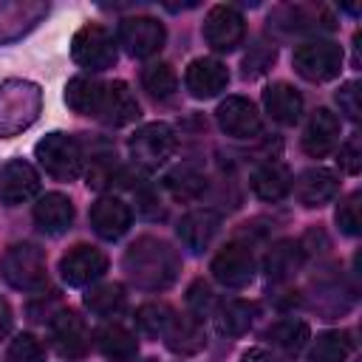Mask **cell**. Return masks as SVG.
Returning <instances> with one entry per match:
<instances>
[{
  "mask_svg": "<svg viewBox=\"0 0 362 362\" xmlns=\"http://www.w3.org/2000/svg\"><path fill=\"white\" fill-rule=\"evenodd\" d=\"M124 272L139 288L158 291L178 277L181 260L175 249H170V243L153 235H144L136 243H130V249L124 252Z\"/></svg>",
  "mask_w": 362,
  "mask_h": 362,
  "instance_id": "1",
  "label": "cell"
},
{
  "mask_svg": "<svg viewBox=\"0 0 362 362\" xmlns=\"http://www.w3.org/2000/svg\"><path fill=\"white\" fill-rule=\"evenodd\" d=\"M42 107V93L34 82L8 79L0 88V136L25 130Z\"/></svg>",
  "mask_w": 362,
  "mask_h": 362,
  "instance_id": "2",
  "label": "cell"
},
{
  "mask_svg": "<svg viewBox=\"0 0 362 362\" xmlns=\"http://www.w3.org/2000/svg\"><path fill=\"white\" fill-rule=\"evenodd\" d=\"M342 45L331 40H305L294 48L291 65L308 82H328L342 71Z\"/></svg>",
  "mask_w": 362,
  "mask_h": 362,
  "instance_id": "3",
  "label": "cell"
},
{
  "mask_svg": "<svg viewBox=\"0 0 362 362\" xmlns=\"http://www.w3.org/2000/svg\"><path fill=\"white\" fill-rule=\"evenodd\" d=\"M34 156L42 164V170L57 181H74L82 173V147L68 133H48L37 141Z\"/></svg>",
  "mask_w": 362,
  "mask_h": 362,
  "instance_id": "4",
  "label": "cell"
},
{
  "mask_svg": "<svg viewBox=\"0 0 362 362\" xmlns=\"http://www.w3.org/2000/svg\"><path fill=\"white\" fill-rule=\"evenodd\" d=\"M3 277L8 286L23 288V291H37L45 286L48 272H45V255L34 243H14L3 255Z\"/></svg>",
  "mask_w": 362,
  "mask_h": 362,
  "instance_id": "5",
  "label": "cell"
},
{
  "mask_svg": "<svg viewBox=\"0 0 362 362\" xmlns=\"http://www.w3.org/2000/svg\"><path fill=\"white\" fill-rule=\"evenodd\" d=\"M173 153H175V133L164 122H150V124L139 127L130 139V158L141 170L161 167Z\"/></svg>",
  "mask_w": 362,
  "mask_h": 362,
  "instance_id": "6",
  "label": "cell"
},
{
  "mask_svg": "<svg viewBox=\"0 0 362 362\" xmlns=\"http://www.w3.org/2000/svg\"><path fill=\"white\" fill-rule=\"evenodd\" d=\"M71 57L88 71H105L116 62V42L102 25H82L71 40Z\"/></svg>",
  "mask_w": 362,
  "mask_h": 362,
  "instance_id": "7",
  "label": "cell"
},
{
  "mask_svg": "<svg viewBox=\"0 0 362 362\" xmlns=\"http://www.w3.org/2000/svg\"><path fill=\"white\" fill-rule=\"evenodd\" d=\"M164 40L167 31L156 17H124L119 23V45L136 59L158 54L164 48Z\"/></svg>",
  "mask_w": 362,
  "mask_h": 362,
  "instance_id": "8",
  "label": "cell"
},
{
  "mask_svg": "<svg viewBox=\"0 0 362 362\" xmlns=\"http://www.w3.org/2000/svg\"><path fill=\"white\" fill-rule=\"evenodd\" d=\"M105 272H107V257H105V252L96 249V246H88V243L71 246V249L62 255V260H59V274H62V280H65L68 286H76V288L96 283Z\"/></svg>",
  "mask_w": 362,
  "mask_h": 362,
  "instance_id": "9",
  "label": "cell"
},
{
  "mask_svg": "<svg viewBox=\"0 0 362 362\" xmlns=\"http://www.w3.org/2000/svg\"><path fill=\"white\" fill-rule=\"evenodd\" d=\"M246 37L243 14L235 6H212L204 20V40L212 51H235Z\"/></svg>",
  "mask_w": 362,
  "mask_h": 362,
  "instance_id": "10",
  "label": "cell"
},
{
  "mask_svg": "<svg viewBox=\"0 0 362 362\" xmlns=\"http://www.w3.org/2000/svg\"><path fill=\"white\" fill-rule=\"evenodd\" d=\"M48 328H51V342H54V351L62 356V359H82L88 354V345H90V334L82 322V317L76 311H68V308H59L51 320H48Z\"/></svg>",
  "mask_w": 362,
  "mask_h": 362,
  "instance_id": "11",
  "label": "cell"
},
{
  "mask_svg": "<svg viewBox=\"0 0 362 362\" xmlns=\"http://www.w3.org/2000/svg\"><path fill=\"white\" fill-rule=\"evenodd\" d=\"M212 277L226 288H243L255 277L252 249L243 243H229L212 257Z\"/></svg>",
  "mask_w": 362,
  "mask_h": 362,
  "instance_id": "12",
  "label": "cell"
},
{
  "mask_svg": "<svg viewBox=\"0 0 362 362\" xmlns=\"http://www.w3.org/2000/svg\"><path fill=\"white\" fill-rule=\"evenodd\" d=\"M215 119H218V127L232 139H252L263 127L257 107L243 96H226L218 105Z\"/></svg>",
  "mask_w": 362,
  "mask_h": 362,
  "instance_id": "13",
  "label": "cell"
},
{
  "mask_svg": "<svg viewBox=\"0 0 362 362\" xmlns=\"http://www.w3.org/2000/svg\"><path fill=\"white\" fill-rule=\"evenodd\" d=\"M184 85L187 90L195 96V99H212L218 96L221 90H226L229 85V71L221 59H212V57H198L187 65V74H184Z\"/></svg>",
  "mask_w": 362,
  "mask_h": 362,
  "instance_id": "14",
  "label": "cell"
},
{
  "mask_svg": "<svg viewBox=\"0 0 362 362\" xmlns=\"http://www.w3.org/2000/svg\"><path fill=\"white\" fill-rule=\"evenodd\" d=\"M139 116H141V107H139V99L133 96L130 85L122 82V79L107 82L105 85V93H102V105H99L96 119H102L110 127H124V124L136 122Z\"/></svg>",
  "mask_w": 362,
  "mask_h": 362,
  "instance_id": "15",
  "label": "cell"
},
{
  "mask_svg": "<svg viewBox=\"0 0 362 362\" xmlns=\"http://www.w3.org/2000/svg\"><path fill=\"white\" fill-rule=\"evenodd\" d=\"M339 130H342L339 116H334L328 107H317L303 130V150L311 158H322L334 153L339 144Z\"/></svg>",
  "mask_w": 362,
  "mask_h": 362,
  "instance_id": "16",
  "label": "cell"
},
{
  "mask_svg": "<svg viewBox=\"0 0 362 362\" xmlns=\"http://www.w3.org/2000/svg\"><path fill=\"white\" fill-rule=\"evenodd\" d=\"M37 192H40V175L28 161L14 158L0 170V201L3 204L17 206L23 201H31Z\"/></svg>",
  "mask_w": 362,
  "mask_h": 362,
  "instance_id": "17",
  "label": "cell"
},
{
  "mask_svg": "<svg viewBox=\"0 0 362 362\" xmlns=\"http://www.w3.org/2000/svg\"><path fill=\"white\" fill-rule=\"evenodd\" d=\"M130 221H133V212L122 198L105 195L90 206V226L105 240H119L130 229Z\"/></svg>",
  "mask_w": 362,
  "mask_h": 362,
  "instance_id": "18",
  "label": "cell"
},
{
  "mask_svg": "<svg viewBox=\"0 0 362 362\" xmlns=\"http://www.w3.org/2000/svg\"><path fill=\"white\" fill-rule=\"evenodd\" d=\"M218 229H221V215L212 212V209H192V212H187V215L178 221V226H175L178 240H181L189 252H204V249L215 240Z\"/></svg>",
  "mask_w": 362,
  "mask_h": 362,
  "instance_id": "19",
  "label": "cell"
},
{
  "mask_svg": "<svg viewBox=\"0 0 362 362\" xmlns=\"http://www.w3.org/2000/svg\"><path fill=\"white\" fill-rule=\"evenodd\" d=\"M272 25L283 31H331L334 20L322 6H283L269 17Z\"/></svg>",
  "mask_w": 362,
  "mask_h": 362,
  "instance_id": "20",
  "label": "cell"
},
{
  "mask_svg": "<svg viewBox=\"0 0 362 362\" xmlns=\"http://www.w3.org/2000/svg\"><path fill=\"white\" fill-rule=\"evenodd\" d=\"M294 192H297V198H300L303 206H311V209H314V206H325L328 201L337 198V192H339V178H337L331 170L311 167V170H305V173L297 178Z\"/></svg>",
  "mask_w": 362,
  "mask_h": 362,
  "instance_id": "21",
  "label": "cell"
},
{
  "mask_svg": "<svg viewBox=\"0 0 362 362\" xmlns=\"http://www.w3.org/2000/svg\"><path fill=\"white\" fill-rule=\"evenodd\" d=\"M164 342L173 354L178 356H192L198 351L206 348V334H204V325L195 314H175L170 328L164 331Z\"/></svg>",
  "mask_w": 362,
  "mask_h": 362,
  "instance_id": "22",
  "label": "cell"
},
{
  "mask_svg": "<svg viewBox=\"0 0 362 362\" xmlns=\"http://www.w3.org/2000/svg\"><path fill=\"white\" fill-rule=\"evenodd\" d=\"M34 221L45 235H62L74 223V204L62 192H45L34 204Z\"/></svg>",
  "mask_w": 362,
  "mask_h": 362,
  "instance_id": "23",
  "label": "cell"
},
{
  "mask_svg": "<svg viewBox=\"0 0 362 362\" xmlns=\"http://www.w3.org/2000/svg\"><path fill=\"white\" fill-rule=\"evenodd\" d=\"M48 14L45 3H0V42L17 40Z\"/></svg>",
  "mask_w": 362,
  "mask_h": 362,
  "instance_id": "24",
  "label": "cell"
},
{
  "mask_svg": "<svg viewBox=\"0 0 362 362\" xmlns=\"http://www.w3.org/2000/svg\"><path fill=\"white\" fill-rule=\"evenodd\" d=\"M263 107L266 113L280 124H297L303 116V96L288 82H274L263 90Z\"/></svg>",
  "mask_w": 362,
  "mask_h": 362,
  "instance_id": "25",
  "label": "cell"
},
{
  "mask_svg": "<svg viewBox=\"0 0 362 362\" xmlns=\"http://www.w3.org/2000/svg\"><path fill=\"white\" fill-rule=\"evenodd\" d=\"M303 260H305V249H303L300 240H280V243H274L269 249V255H266V263H263L269 283H283V280L294 277L300 272Z\"/></svg>",
  "mask_w": 362,
  "mask_h": 362,
  "instance_id": "26",
  "label": "cell"
},
{
  "mask_svg": "<svg viewBox=\"0 0 362 362\" xmlns=\"http://www.w3.org/2000/svg\"><path fill=\"white\" fill-rule=\"evenodd\" d=\"M96 348L110 362H133L139 354V342H136L133 331H127L119 322H107L96 331Z\"/></svg>",
  "mask_w": 362,
  "mask_h": 362,
  "instance_id": "27",
  "label": "cell"
},
{
  "mask_svg": "<svg viewBox=\"0 0 362 362\" xmlns=\"http://www.w3.org/2000/svg\"><path fill=\"white\" fill-rule=\"evenodd\" d=\"M249 184H252V192L260 198V201H283L288 192H291V173L283 167V164H274V161H266V164H260L255 173H252V178H249Z\"/></svg>",
  "mask_w": 362,
  "mask_h": 362,
  "instance_id": "28",
  "label": "cell"
},
{
  "mask_svg": "<svg viewBox=\"0 0 362 362\" xmlns=\"http://www.w3.org/2000/svg\"><path fill=\"white\" fill-rule=\"evenodd\" d=\"M257 314H260L257 303H249V300H226L215 311V325L226 337H243L255 325Z\"/></svg>",
  "mask_w": 362,
  "mask_h": 362,
  "instance_id": "29",
  "label": "cell"
},
{
  "mask_svg": "<svg viewBox=\"0 0 362 362\" xmlns=\"http://www.w3.org/2000/svg\"><path fill=\"white\" fill-rule=\"evenodd\" d=\"M102 93H105V82L90 79V76H74L65 85V102L71 110L82 113V116H96L99 105H102Z\"/></svg>",
  "mask_w": 362,
  "mask_h": 362,
  "instance_id": "30",
  "label": "cell"
},
{
  "mask_svg": "<svg viewBox=\"0 0 362 362\" xmlns=\"http://www.w3.org/2000/svg\"><path fill=\"white\" fill-rule=\"evenodd\" d=\"M351 351L354 339L348 331H322L308 348V362H345Z\"/></svg>",
  "mask_w": 362,
  "mask_h": 362,
  "instance_id": "31",
  "label": "cell"
},
{
  "mask_svg": "<svg viewBox=\"0 0 362 362\" xmlns=\"http://www.w3.org/2000/svg\"><path fill=\"white\" fill-rule=\"evenodd\" d=\"M164 187H167L170 195L178 198V201H195V198H201L204 189H206V175H204L201 170H195L192 164H181V167H175V170L167 173Z\"/></svg>",
  "mask_w": 362,
  "mask_h": 362,
  "instance_id": "32",
  "label": "cell"
},
{
  "mask_svg": "<svg viewBox=\"0 0 362 362\" xmlns=\"http://www.w3.org/2000/svg\"><path fill=\"white\" fill-rule=\"evenodd\" d=\"M308 322H303V320H297V317H286V320H277L269 331H266V339L277 348V351H283V354H297L305 342H308Z\"/></svg>",
  "mask_w": 362,
  "mask_h": 362,
  "instance_id": "33",
  "label": "cell"
},
{
  "mask_svg": "<svg viewBox=\"0 0 362 362\" xmlns=\"http://www.w3.org/2000/svg\"><path fill=\"white\" fill-rule=\"evenodd\" d=\"M124 288L119 283H102V286H93L88 294H85V305L90 308V314H99V317H113L124 308Z\"/></svg>",
  "mask_w": 362,
  "mask_h": 362,
  "instance_id": "34",
  "label": "cell"
},
{
  "mask_svg": "<svg viewBox=\"0 0 362 362\" xmlns=\"http://www.w3.org/2000/svg\"><path fill=\"white\" fill-rule=\"evenodd\" d=\"M141 85H144V90H147L150 96H156V99H170V96L175 93V88H178V76H175L173 65H167V62H153V65L144 68Z\"/></svg>",
  "mask_w": 362,
  "mask_h": 362,
  "instance_id": "35",
  "label": "cell"
},
{
  "mask_svg": "<svg viewBox=\"0 0 362 362\" xmlns=\"http://www.w3.org/2000/svg\"><path fill=\"white\" fill-rule=\"evenodd\" d=\"M175 311L167 305V303H144L139 311H136V322L144 334L150 337H164V331L170 328Z\"/></svg>",
  "mask_w": 362,
  "mask_h": 362,
  "instance_id": "36",
  "label": "cell"
},
{
  "mask_svg": "<svg viewBox=\"0 0 362 362\" xmlns=\"http://www.w3.org/2000/svg\"><path fill=\"white\" fill-rule=\"evenodd\" d=\"M45 351L34 334H17L6 351V362H42Z\"/></svg>",
  "mask_w": 362,
  "mask_h": 362,
  "instance_id": "37",
  "label": "cell"
},
{
  "mask_svg": "<svg viewBox=\"0 0 362 362\" xmlns=\"http://www.w3.org/2000/svg\"><path fill=\"white\" fill-rule=\"evenodd\" d=\"M274 57H277L274 45H266V42L252 45L249 54L243 57V76H246V79H255V76L266 74V68L274 62Z\"/></svg>",
  "mask_w": 362,
  "mask_h": 362,
  "instance_id": "38",
  "label": "cell"
},
{
  "mask_svg": "<svg viewBox=\"0 0 362 362\" xmlns=\"http://www.w3.org/2000/svg\"><path fill=\"white\" fill-rule=\"evenodd\" d=\"M362 201V195L359 192H351L342 204H339V209H337V223H339V229L345 232V235H359L362 232V215H359V204Z\"/></svg>",
  "mask_w": 362,
  "mask_h": 362,
  "instance_id": "39",
  "label": "cell"
},
{
  "mask_svg": "<svg viewBox=\"0 0 362 362\" xmlns=\"http://www.w3.org/2000/svg\"><path fill=\"white\" fill-rule=\"evenodd\" d=\"M119 178V167H116V156H96V161L90 164L88 170V187L93 189H102L107 184H113Z\"/></svg>",
  "mask_w": 362,
  "mask_h": 362,
  "instance_id": "40",
  "label": "cell"
},
{
  "mask_svg": "<svg viewBox=\"0 0 362 362\" xmlns=\"http://www.w3.org/2000/svg\"><path fill=\"white\" fill-rule=\"evenodd\" d=\"M339 167L348 173V175H356L362 170V147H359V139H348L342 147H339Z\"/></svg>",
  "mask_w": 362,
  "mask_h": 362,
  "instance_id": "41",
  "label": "cell"
},
{
  "mask_svg": "<svg viewBox=\"0 0 362 362\" xmlns=\"http://www.w3.org/2000/svg\"><path fill=\"white\" fill-rule=\"evenodd\" d=\"M337 102H339V110L351 122H356L359 119V82H345L337 93Z\"/></svg>",
  "mask_w": 362,
  "mask_h": 362,
  "instance_id": "42",
  "label": "cell"
},
{
  "mask_svg": "<svg viewBox=\"0 0 362 362\" xmlns=\"http://www.w3.org/2000/svg\"><path fill=\"white\" fill-rule=\"evenodd\" d=\"M187 303H189V308L195 311V317H201V314H204V311L212 305V288H209L204 280H195V283L189 286Z\"/></svg>",
  "mask_w": 362,
  "mask_h": 362,
  "instance_id": "43",
  "label": "cell"
},
{
  "mask_svg": "<svg viewBox=\"0 0 362 362\" xmlns=\"http://www.w3.org/2000/svg\"><path fill=\"white\" fill-rule=\"evenodd\" d=\"M139 212H141L144 218H164V206H161L158 192L141 189V192H139Z\"/></svg>",
  "mask_w": 362,
  "mask_h": 362,
  "instance_id": "44",
  "label": "cell"
},
{
  "mask_svg": "<svg viewBox=\"0 0 362 362\" xmlns=\"http://www.w3.org/2000/svg\"><path fill=\"white\" fill-rule=\"evenodd\" d=\"M240 362H277V356L274 354H269L266 348H249L246 354H243V359Z\"/></svg>",
  "mask_w": 362,
  "mask_h": 362,
  "instance_id": "45",
  "label": "cell"
},
{
  "mask_svg": "<svg viewBox=\"0 0 362 362\" xmlns=\"http://www.w3.org/2000/svg\"><path fill=\"white\" fill-rule=\"evenodd\" d=\"M8 331H11V308H8V303L0 297V339H3Z\"/></svg>",
  "mask_w": 362,
  "mask_h": 362,
  "instance_id": "46",
  "label": "cell"
}]
</instances>
